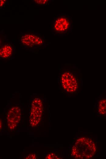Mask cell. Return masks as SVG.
<instances>
[{
    "label": "cell",
    "mask_w": 106,
    "mask_h": 159,
    "mask_svg": "<svg viewBox=\"0 0 106 159\" xmlns=\"http://www.w3.org/2000/svg\"><path fill=\"white\" fill-rule=\"evenodd\" d=\"M1 38L0 57L2 60H5L12 58L14 53V48L12 43L10 42L5 35Z\"/></svg>",
    "instance_id": "cell-7"
},
{
    "label": "cell",
    "mask_w": 106,
    "mask_h": 159,
    "mask_svg": "<svg viewBox=\"0 0 106 159\" xmlns=\"http://www.w3.org/2000/svg\"><path fill=\"white\" fill-rule=\"evenodd\" d=\"M96 151L95 144L91 139L81 137L77 139L73 145L71 155L76 159H90L94 156Z\"/></svg>",
    "instance_id": "cell-1"
},
{
    "label": "cell",
    "mask_w": 106,
    "mask_h": 159,
    "mask_svg": "<svg viewBox=\"0 0 106 159\" xmlns=\"http://www.w3.org/2000/svg\"><path fill=\"white\" fill-rule=\"evenodd\" d=\"M60 82L62 87L68 93H75L78 89L77 78L72 72L65 71L62 73L60 76Z\"/></svg>",
    "instance_id": "cell-4"
},
{
    "label": "cell",
    "mask_w": 106,
    "mask_h": 159,
    "mask_svg": "<svg viewBox=\"0 0 106 159\" xmlns=\"http://www.w3.org/2000/svg\"><path fill=\"white\" fill-rule=\"evenodd\" d=\"M8 1L6 0H1L0 4V9H4L6 5L8 4Z\"/></svg>",
    "instance_id": "cell-11"
},
{
    "label": "cell",
    "mask_w": 106,
    "mask_h": 159,
    "mask_svg": "<svg viewBox=\"0 0 106 159\" xmlns=\"http://www.w3.org/2000/svg\"><path fill=\"white\" fill-rule=\"evenodd\" d=\"M73 20L69 15L61 13L54 17L52 23V32L55 35L63 36L72 30Z\"/></svg>",
    "instance_id": "cell-3"
},
{
    "label": "cell",
    "mask_w": 106,
    "mask_h": 159,
    "mask_svg": "<svg viewBox=\"0 0 106 159\" xmlns=\"http://www.w3.org/2000/svg\"><path fill=\"white\" fill-rule=\"evenodd\" d=\"M43 112V105L42 100L38 98L32 101L30 114L29 122L30 126L35 127L39 124Z\"/></svg>",
    "instance_id": "cell-5"
},
{
    "label": "cell",
    "mask_w": 106,
    "mask_h": 159,
    "mask_svg": "<svg viewBox=\"0 0 106 159\" xmlns=\"http://www.w3.org/2000/svg\"><path fill=\"white\" fill-rule=\"evenodd\" d=\"M45 159H60V157L54 153L48 154L45 157Z\"/></svg>",
    "instance_id": "cell-10"
},
{
    "label": "cell",
    "mask_w": 106,
    "mask_h": 159,
    "mask_svg": "<svg viewBox=\"0 0 106 159\" xmlns=\"http://www.w3.org/2000/svg\"><path fill=\"white\" fill-rule=\"evenodd\" d=\"M37 157L36 154H31L27 156L26 157L25 159H37Z\"/></svg>",
    "instance_id": "cell-12"
},
{
    "label": "cell",
    "mask_w": 106,
    "mask_h": 159,
    "mask_svg": "<svg viewBox=\"0 0 106 159\" xmlns=\"http://www.w3.org/2000/svg\"><path fill=\"white\" fill-rule=\"evenodd\" d=\"M22 112L18 106L10 108L7 113V119L8 126L10 131L14 130L20 121Z\"/></svg>",
    "instance_id": "cell-6"
},
{
    "label": "cell",
    "mask_w": 106,
    "mask_h": 159,
    "mask_svg": "<svg viewBox=\"0 0 106 159\" xmlns=\"http://www.w3.org/2000/svg\"><path fill=\"white\" fill-rule=\"evenodd\" d=\"M52 0H34L33 2L38 6H46L50 5Z\"/></svg>",
    "instance_id": "cell-9"
},
{
    "label": "cell",
    "mask_w": 106,
    "mask_h": 159,
    "mask_svg": "<svg viewBox=\"0 0 106 159\" xmlns=\"http://www.w3.org/2000/svg\"><path fill=\"white\" fill-rule=\"evenodd\" d=\"M18 41L25 48L31 50L45 45V37L34 31H25L20 33Z\"/></svg>",
    "instance_id": "cell-2"
},
{
    "label": "cell",
    "mask_w": 106,
    "mask_h": 159,
    "mask_svg": "<svg viewBox=\"0 0 106 159\" xmlns=\"http://www.w3.org/2000/svg\"><path fill=\"white\" fill-rule=\"evenodd\" d=\"M2 122L1 121V120H0V130H1V129H2Z\"/></svg>",
    "instance_id": "cell-13"
},
{
    "label": "cell",
    "mask_w": 106,
    "mask_h": 159,
    "mask_svg": "<svg viewBox=\"0 0 106 159\" xmlns=\"http://www.w3.org/2000/svg\"><path fill=\"white\" fill-rule=\"evenodd\" d=\"M97 109L100 113L106 115V99L101 100L99 102Z\"/></svg>",
    "instance_id": "cell-8"
}]
</instances>
